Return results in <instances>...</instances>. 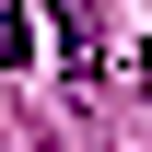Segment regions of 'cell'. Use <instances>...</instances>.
Here are the masks:
<instances>
[{
    "label": "cell",
    "instance_id": "cell-1",
    "mask_svg": "<svg viewBox=\"0 0 152 152\" xmlns=\"http://www.w3.org/2000/svg\"><path fill=\"white\" fill-rule=\"evenodd\" d=\"M58 47H70V70H94V12L82 0H58Z\"/></svg>",
    "mask_w": 152,
    "mask_h": 152
},
{
    "label": "cell",
    "instance_id": "cell-2",
    "mask_svg": "<svg viewBox=\"0 0 152 152\" xmlns=\"http://www.w3.org/2000/svg\"><path fill=\"white\" fill-rule=\"evenodd\" d=\"M23 58H35V23H23V12H0V70H23Z\"/></svg>",
    "mask_w": 152,
    "mask_h": 152
}]
</instances>
